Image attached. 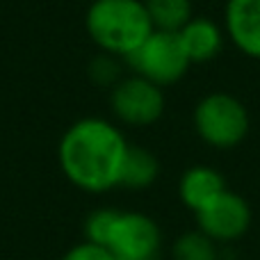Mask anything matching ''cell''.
I'll list each match as a JSON object with an SVG mask.
<instances>
[{
    "label": "cell",
    "mask_w": 260,
    "mask_h": 260,
    "mask_svg": "<svg viewBox=\"0 0 260 260\" xmlns=\"http://www.w3.org/2000/svg\"><path fill=\"white\" fill-rule=\"evenodd\" d=\"M85 30L101 53L126 59L155 27L144 0H94L85 14Z\"/></svg>",
    "instance_id": "2"
},
{
    "label": "cell",
    "mask_w": 260,
    "mask_h": 260,
    "mask_svg": "<svg viewBox=\"0 0 260 260\" xmlns=\"http://www.w3.org/2000/svg\"><path fill=\"white\" fill-rule=\"evenodd\" d=\"M89 78H91V82H96L99 87H110V89H112V87L123 78L119 57L108 55V53L96 55V57L89 62Z\"/></svg>",
    "instance_id": "14"
},
{
    "label": "cell",
    "mask_w": 260,
    "mask_h": 260,
    "mask_svg": "<svg viewBox=\"0 0 260 260\" xmlns=\"http://www.w3.org/2000/svg\"><path fill=\"white\" fill-rule=\"evenodd\" d=\"M192 123L199 139L217 151H229L249 135V112L240 99L226 91H212L197 103Z\"/></svg>",
    "instance_id": "3"
},
{
    "label": "cell",
    "mask_w": 260,
    "mask_h": 260,
    "mask_svg": "<svg viewBox=\"0 0 260 260\" xmlns=\"http://www.w3.org/2000/svg\"><path fill=\"white\" fill-rule=\"evenodd\" d=\"M251 226V208L247 199L224 189L212 199L203 210L197 212V229L217 244H229L240 240Z\"/></svg>",
    "instance_id": "7"
},
{
    "label": "cell",
    "mask_w": 260,
    "mask_h": 260,
    "mask_svg": "<svg viewBox=\"0 0 260 260\" xmlns=\"http://www.w3.org/2000/svg\"><path fill=\"white\" fill-rule=\"evenodd\" d=\"M174 260H219V247L201 231H189L174 240L171 247Z\"/></svg>",
    "instance_id": "13"
},
{
    "label": "cell",
    "mask_w": 260,
    "mask_h": 260,
    "mask_svg": "<svg viewBox=\"0 0 260 260\" xmlns=\"http://www.w3.org/2000/svg\"><path fill=\"white\" fill-rule=\"evenodd\" d=\"M105 247L117 260H160L162 233L155 219L144 212H117Z\"/></svg>",
    "instance_id": "5"
},
{
    "label": "cell",
    "mask_w": 260,
    "mask_h": 260,
    "mask_svg": "<svg viewBox=\"0 0 260 260\" xmlns=\"http://www.w3.org/2000/svg\"><path fill=\"white\" fill-rule=\"evenodd\" d=\"M117 212L119 210H112V208H99V210L91 212L85 219V240L105 247V240H108V233L112 229V221L117 217Z\"/></svg>",
    "instance_id": "15"
},
{
    "label": "cell",
    "mask_w": 260,
    "mask_h": 260,
    "mask_svg": "<svg viewBox=\"0 0 260 260\" xmlns=\"http://www.w3.org/2000/svg\"><path fill=\"white\" fill-rule=\"evenodd\" d=\"M128 142L112 121L85 117L64 130L57 146V162L71 185L89 194L119 187Z\"/></svg>",
    "instance_id": "1"
},
{
    "label": "cell",
    "mask_w": 260,
    "mask_h": 260,
    "mask_svg": "<svg viewBox=\"0 0 260 260\" xmlns=\"http://www.w3.org/2000/svg\"><path fill=\"white\" fill-rule=\"evenodd\" d=\"M110 110L126 126H153L165 114L162 87L130 73L110 89Z\"/></svg>",
    "instance_id": "6"
},
{
    "label": "cell",
    "mask_w": 260,
    "mask_h": 260,
    "mask_svg": "<svg viewBox=\"0 0 260 260\" xmlns=\"http://www.w3.org/2000/svg\"><path fill=\"white\" fill-rule=\"evenodd\" d=\"M123 62L135 76L146 78L157 87L176 85L192 67L178 35L162 30H153L148 39H144V44L135 53H130Z\"/></svg>",
    "instance_id": "4"
},
{
    "label": "cell",
    "mask_w": 260,
    "mask_h": 260,
    "mask_svg": "<svg viewBox=\"0 0 260 260\" xmlns=\"http://www.w3.org/2000/svg\"><path fill=\"white\" fill-rule=\"evenodd\" d=\"M224 32L242 55L260 59V0H229Z\"/></svg>",
    "instance_id": "8"
},
{
    "label": "cell",
    "mask_w": 260,
    "mask_h": 260,
    "mask_svg": "<svg viewBox=\"0 0 260 260\" xmlns=\"http://www.w3.org/2000/svg\"><path fill=\"white\" fill-rule=\"evenodd\" d=\"M62 260H117V258L112 256V251H110L108 247L85 240V242L69 249L62 256Z\"/></svg>",
    "instance_id": "16"
},
{
    "label": "cell",
    "mask_w": 260,
    "mask_h": 260,
    "mask_svg": "<svg viewBox=\"0 0 260 260\" xmlns=\"http://www.w3.org/2000/svg\"><path fill=\"white\" fill-rule=\"evenodd\" d=\"M160 176V162L148 148L137 146V144H128V151L123 155L121 174H119V187L133 189H148Z\"/></svg>",
    "instance_id": "11"
},
{
    "label": "cell",
    "mask_w": 260,
    "mask_h": 260,
    "mask_svg": "<svg viewBox=\"0 0 260 260\" xmlns=\"http://www.w3.org/2000/svg\"><path fill=\"white\" fill-rule=\"evenodd\" d=\"M153 27L162 32H178L192 14V0H144Z\"/></svg>",
    "instance_id": "12"
},
{
    "label": "cell",
    "mask_w": 260,
    "mask_h": 260,
    "mask_svg": "<svg viewBox=\"0 0 260 260\" xmlns=\"http://www.w3.org/2000/svg\"><path fill=\"white\" fill-rule=\"evenodd\" d=\"M176 35H178L185 55L192 64L212 62L221 53L226 41L224 25H219L208 16H192Z\"/></svg>",
    "instance_id": "9"
},
{
    "label": "cell",
    "mask_w": 260,
    "mask_h": 260,
    "mask_svg": "<svg viewBox=\"0 0 260 260\" xmlns=\"http://www.w3.org/2000/svg\"><path fill=\"white\" fill-rule=\"evenodd\" d=\"M226 189V178L208 165H194L180 176L178 197L185 208L197 215L199 210L208 206L212 199H217Z\"/></svg>",
    "instance_id": "10"
}]
</instances>
